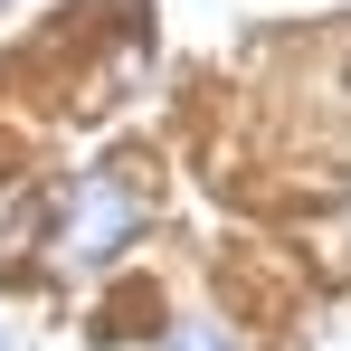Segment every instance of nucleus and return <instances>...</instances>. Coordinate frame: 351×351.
I'll list each match as a JSON object with an SVG mask.
<instances>
[{"instance_id":"obj_3","label":"nucleus","mask_w":351,"mask_h":351,"mask_svg":"<svg viewBox=\"0 0 351 351\" xmlns=\"http://www.w3.org/2000/svg\"><path fill=\"white\" fill-rule=\"evenodd\" d=\"M0 351H19V342H10V332H0Z\"/></svg>"},{"instance_id":"obj_2","label":"nucleus","mask_w":351,"mask_h":351,"mask_svg":"<svg viewBox=\"0 0 351 351\" xmlns=\"http://www.w3.org/2000/svg\"><path fill=\"white\" fill-rule=\"evenodd\" d=\"M171 351H237L228 332H209V323H171Z\"/></svg>"},{"instance_id":"obj_1","label":"nucleus","mask_w":351,"mask_h":351,"mask_svg":"<svg viewBox=\"0 0 351 351\" xmlns=\"http://www.w3.org/2000/svg\"><path fill=\"white\" fill-rule=\"evenodd\" d=\"M133 228H143V190L123 180V162L114 171H86L76 190H66V209H58V266L66 276H95V266H114L123 247H133Z\"/></svg>"}]
</instances>
